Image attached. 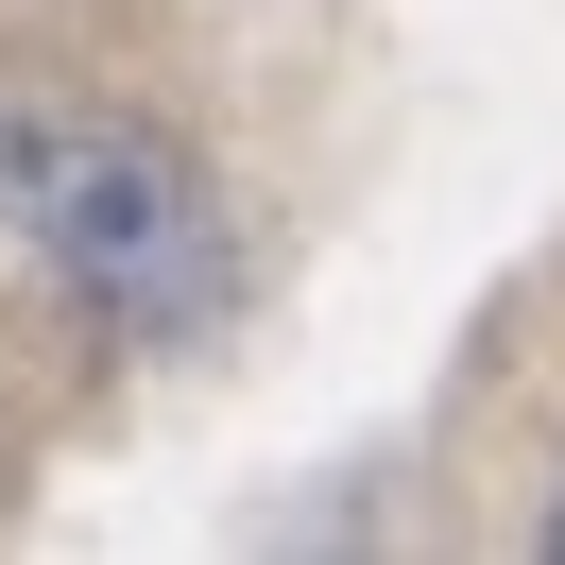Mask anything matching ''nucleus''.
Masks as SVG:
<instances>
[{
  "label": "nucleus",
  "mask_w": 565,
  "mask_h": 565,
  "mask_svg": "<svg viewBox=\"0 0 565 565\" xmlns=\"http://www.w3.org/2000/svg\"><path fill=\"white\" fill-rule=\"evenodd\" d=\"M0 206L35 223V241L70 257V275L104 291L120 326H172V309H206V275H223V241H206V189H189L154 138H52V120H18V138H0Z\"/></svg>",
  "instance_id": "obj_1"
},
{
  "label": "nucleus",
  "mask_w": 565,
  "mask_h": 565,
  "mask_svg": "<svg viewBox=\"0 0 565 565\" xmlns=\"http://www.w3.org/2000/svg\"><path fill=\"white\" fill-rule=\"evenodd\" d=\"M548 548H565V514H548Z\"/></svg>",
  "instance_id": "obj_2"
}]
</instances>
